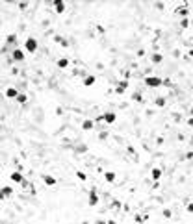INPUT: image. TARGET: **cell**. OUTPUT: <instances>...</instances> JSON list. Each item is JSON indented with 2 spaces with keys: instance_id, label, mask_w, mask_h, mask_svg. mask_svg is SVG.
Masks as SVG:
<instances>
[{
  "instance_id": "1",
  "label": "cell",
  "mask_w": 193,
  "mask_h": 224,
  "mask_svg": "<svg viewBox=\"0 0 193 224\" xmlns=\"http://www.w3.org/2000/svg\"><path fill=\"white\" fill-rule=\"evenodd\" d=\"M143 83H145V85H147V87H160V85H163V80L162 78H158V76H147V78H145L143 80Z\"/></svg>"
},
{
  "instance_id": "2",
  "label": "cell",
  "mask_w": 193,
  "mask_h": 224,
  "mask_svg": "<svg viewBox=\"0 0 193 224\" xmlns=\"http://www.w3.org/2000/svg\"><path fill=\"white\" fill-rule=\"evenodd\" d=\"M96 204H99V194H96V189L91 187L89 189V194H87V206L89 207H96Z\"/></svg>"
},
{
  "instance_id": "3",
  "label": "cell",
  "mask_w": 193,
  "mask_h": 224,
  "mask_svg": "<svg viewBox=\"0 0 193 224\" xmlns=\"http://www.w3.org/2000/svg\"><path fill=\"white\" fill-rule=\"evenodd\" d=\"M24 50L26 52H30V54H33L37 50V39H33V37H28L24 41Z\"/></svg>"
},
{
  "instance_id": "4",
  "label": "cell",
  "mask_w": 193,
  "mask_h": 224,
  "mask_svg": "<svg viewBox=\"0 0 193 224\" xmlns=\"http://www.w3.org/2000/svg\"><path fill=\"white\" fill-rule=\"evenodd\" d=\"M11 59L17 61V63L24 61V52H22V48H13V50H11Z\"/></svg>"
},
{
  "instance_id": "5",
  "label": "cell",
  "mask_w": 193,
  "mask_h": 224,
  "mask_svg": "<svg viewBox=\"0 0 193 224\" xmlns=\"http://www.w3.org/2000/svg\"><path fill=\"white\" fill-rule=\"evenodd\" d=\"M52 8H54V11H56V13H63L67 9V4L63 2V0H54V2H52Z\"/></svg>"
},
{
  "instance_id": "6",
  "label": "cell",
  "mask_w": 193,
  "mask_h": 224,
  "mask_svg": "<svg viewBox=\"0 0 193 224\" xmlns=\"http://www.w3.org/2000/svg\"><path fill=\"white\" fill-rule=\"evenodd\" d=\"M100 117H102V121H104L106 124H113V122L117 121V115L112 113V111H106V113H102Z\"/></svg>"
},
{
  "instance_id": "7",
  "label": "cell",
  "mask_w": 193,
  "mask_h": 224,
  "mask_svg": "<svg viewBox=\"0 0 193 224\" xmlns=\"http://www.w3.org/2000/svg\"><path fill=\"white\" fill-rule=\"evenodd\" d=\"M41 178H43L45 185H48V187H54V185L58 184V180L54 178V176H50V174H43V176H41Z\"/></svg>"
},
{
  "instance_id": "8",
  "label": "cell",
  "mask_w": 193,
  "mask_h": 224,
  "mask_svg": "<svg viewBox=\"0 0 193 224\" xmlns=\"http://www.w3.org/2000/svg\"><path fill=\"white\" fill-rule=\"evenodd\" d=\"M11 181H13V184H20V185H22V181H24V176H22V172H11Z\"/></svg>"
},
{
  "instance_id": "9",
  "label": "cell",
  "mask_w": 193,
  "mask_h": 224,
  "mask_svg": "<svg viewBox=\"0 0 193 224\" xmlns=\"http://www.w3.org/2000/svg\"><path fill=\"white\" fill-rule=\"evenodd\" d=\"M95 82H96V78H95L93 74H89V76H86V78L82 80V85H84V87H91Z\"/></svg>"
},
{
  "instance_id": "10",
  "label": "cell",
  "mask_w": 193,
  "mask_h": 224,
  "mask_svg": "<svg viewBox=\"0 0 193 224\" xmlns=\"http://www.w3.org/2000/svg\"><path fill=\"white\" fill-rule=\"evenodd\" d=\"M95 128V121H91V119H86L84 122H82V130H86V132H91Z\"/></svg>"
},
{
  "instance_id": "11",
  "label": "cell",
  "mask_w": 193,
  "mask_h": 224,
  "mask_svg": "<svg viewBox=\"0 0 193 224\" xmlns=\"http://www.w3.org/2000/svg\"><path fill=\"white\" fill-rule=\"evenodd\" d=\"M150 178H152L154 181H158L162 178V169H160V167H154V169L150 171Z\"/></svg>"
},
{
  "instance_id": "12",
  "label": "cell",
  "mask_w": 193,
  "mask_h": 224,
  "mask_svg": "<svg viewBox=\"0 0 193 224\" xmlns=\"http://www.w3.org/2000/svg\"><path fill=\"white\" fill-rule=\"evenodd\" d=\"M6 96H8V98H17V96H19V91L15 87H8V89H6Z\"/></svg>"
},
{
  "instance_id": "13",
  "label": "cell",
  "mask_w": 193,
  "mask_h": 224,
  "mask_svg": "<svg viewBox=\"0 0 193 224\" xmlns=\"http://www.w3.org/2000/svg\"><path fill=\"white\" fill-rule=\"evenodd\" d=\"M115 172H112V171H108V172H104V180L108 181V184H113V181H115Z\"/></svg>"
},
{
  "instance_id": "14",
  "label": "cell",
  "mask_w": 193,
  "mask_h": 224,
  "mask_svg": "<svg viewBox=\"0 0 193 224\" xmlns=\"http://www.w3.org/2000/svg\"><path fill=\"white\" fill-rule=\"evenodd\" d=\"M176 13H178L180 17H186V19H188V15H189V9H188V6H180V8L176 9Z\"/></svg>"
},
{
  "instance_id": "15",
  "label": "cell",
  "mask_w": 193,
  "mask_h": 224,
  "mask_svg": "<svg viewBox=\"0 0 193 224\" xmlns=\"http://www.w3.org/2000/svg\"><path fill=\"white\" fill-rule=\"evenodd\" d=\"M15 43H17V35H15V33H9V35L6 37V45H8V46H13Z\"/></svg>"
},
{
  "instance_id": "16",
  "label": "cell",
  "mask_w": 193,
  "mask_h": 224,
  "mask_svg": "<svg viewBox=\"0 0 193 224\" xmlns=\"http://www.w3.org/2000/svg\"><path fill=\"white\" fill-rule=\"evenodd\" d=\"M0 191H2V194H4L6 198H9L11 194H13V187H8V185H6V187H0Z\"/></svg>"
},
{
  "instance_id": "17",
  "label": "cell",
  "mask_w": 193,
  "mask_h": 224,
  "mask_svg": "<svg viewBox=\"0 0 193 224\" xmlns=\"http://www.w3.org/2000/svg\"><path fill=\"white\" fill-rule=\"evenodd\" d=\"M58 67H59V69H67V67H69V59H67V58H59V59H58Z\"/></svg>"
},
{
  "instance_id": "18",
  "label": "cell",
  "mask_w": 193,
  "mask_h": 224,
  "mask_svg": "<svg viewBox=\"0 0 193 224\" xmlns=\"http://www.w3.org/2000/svg\"><path fill=\"white\" fill-rule=\"evenodd\" d=\"M19 104H26V102H28V96H26L24 93H19V96H17V98H15Z\"/></svg>"
},
{
  "instance_id": "19",
  "label": "cell",
  "mask_w": 193,
  "mask_h": 224,
  "mask_svg": "<svg viewBox=\"0 0 193 224\" xmlns=\"http://www.w3.org/2000/svg\"><path fill=\"white\" fill-rule=\"evenodd\" d=\"M54 41H56V43H59L61 46H69V43H67V41H65L63 37H59V35H56V37H54Z\"/></svg>"
},
{
  "instance_id": "20",
  "label": "cell",
  "mask_w": 193,
  "mask_h": 224,
  "mask_svg": "<svg viewBox=\"0 0 193 224\" xmlns=\"http://www.w3.org/2000/svg\"><path fill=\"white\" fill-rule=\"evenodd\" d=\"M150 59H152V63H162L163 56L162 54H152V58H150Z\"/></svg>"
},
{
  "instance_id": "21",
  "label": "cell",
  "mask_w": 193,
  "mask_h": 224,
  "mask_svg": "<svg viewBox=\"0 0 193 224\" xmlns=\"http://www.w3.org/2000/svg\"><path fill=\"white\" fill-rule=\"evenodd\" d=\"M76 178H78V180H82V181H86V180H87V176H86V174L82 172V171H78V172H76Z\"/></svg>"
},
{
  "instance_id": "22",
  "label": "cell",
  "mask_w": 193,
  "mask_h": 224,
  "mask_svg": "<svg viewBox=\"0 0 193 224\" xmlns=\"http://www.w3.org/2000/svg\"><path fill=\"white\" fill-rule=\"evenodd\" d=\"M117 87H121V89H125V91H126V87H128V82H126V80H121Z\"/></svg>"
},
{
  "instance_id": "23",
  "label": "cell",
  "mask_w": 193,
  "mask_h": 224,
  "mask_svg": "<svg viewBox=\"0 0 193 224\" xmlns=\"http://www.w3.org/2000/svg\"><path fill=\"white\" fill-rule=\"evenodd\" d=\"M156 106H158V108H163V106H165V98H162V96H160V98L156 100Z\"/></svg>"
},
{
  "instance_id": "24",
  "label": "cell",
  "mask_w": 193,
  "mask_h": 224,
  "mask_svg": "<svg viewBox=\"0 0 193 224\" xmlns=\"http://www.w3.org/2000/svg\"><path fill=\"white\" fill-rule=\"evenodd\" d=\"M132 100H134V102H141V95H139V93H134V95H132Z\"/></svg>"
},
{
  "instance_id": "25",
  "label": "cell",
  "mask_w": 193,
  "mask_h": 224,
  "mask_svg": "<svg viewBox=\"0 0 193 224\" xmlns=\"http://www.w3.org/2000/svg\"><path fill=\"white\" fill-rule=\"evenodd\" d=\"M180 24H182V28H188V26H189V20H188V19H182Z\"/></svg>"
},
{
  "instance_id": "26",
  "label": "cell",
  "mask_w": 193,
  "mask_h": 224,
  "mask_svg": "<svg viewBox=\"0 0 193 224\" xmlns=\"http://www.w3.org/2000/svg\"><path fill=\"white\" fill-rule=\"evenodd\" d=\"M163 217H165V219H169V217H171V209H163Z\"/></svg>"
},
{
  "instance_id": "27",
  "label": "cell",
  "mask_w": 193,
  "mask_h": 224,
  "mask_svg": "<svg viewBox=\"0 0 193 224\" xmlns=\"http://www.w3.org/2000/svg\"><path fill=\"white\" fill-rule=\"evenodd\" d=\"M115 93H117V95H125V89H121V87H115Z\"/></svg>"
},
{
  "instance_id": "28",
  "label": "cell",
  "mask_w": 193,
  "mask_h": 224,
  "mask_svg": "<svg viewBox=\"0 0 193 224\" xmlns=\"http://www.w3.org/2000/svg\"><path fill=\"white\" fill-rule=\"evenodd\" d=\"M86 150H87V146H84V145L78 146V152H86Z\"/></svg>"
},
{
  "instance_id": "29",
  "label": "cell",
  "mask_w": 193,
  "mask_h": 224,
  "mask_svg": "<svg viewBox=\"0 0 193 224\" xmlns=\"http://www.w3.org/2000/svg\"><path fill=\"white\" fill-rule=\"evenodd\" d=\"M188 211H189V213H193V204H188Z\"/></svg>"
},
{
  "instance_id": "30",
  "label": "cell",
  "mask_w": 193,
  "mask_h": 224,
  "mask_svg": "<svg viewBox=\"0 0 193 224\" xmlns=\"http://www.w3.org/2000/svg\"><path fill=\"white\" fill-rule=\"evenodd\" d=\"M4 198H6V197H4V194H2V191H0V202H2Z\"/></svg>"
},
{
  "instance_id": "31",
  "label": "cell",
  "mask_w": 193,
  "mask_h": 224,
  "mask_svg": "<svg viewBox=\"0 0 193 224\" xmlns=\"http://www.w3.org/2000/svg\"><path fill=\"white\" fill-rule=\"evenodd\" d=\"M106 224H117V222H115V220H108Z\"/></svg>"
},
{
  "instance_id": "32",
  "label": "cell",
  "mask_w": 193,
  "mask_h": 224,
  "mask_svg": "<svg viewBox=\"0 0 193 224\" xmlns=\"http://www.w3.org/2000/svg\"><path fill=\"white\" fill-rule=\"evenodd\" d=\"M95 224H106V222L104 220H99V222H95Z\"/></svg>"
},
{
  "instance_id": "33",
  "label": "cell",
  "mask_w": 193,
  "mask_h": 224,
  "mask_svg": "<svg viewBox=\"0 0 193 224\" xmlns=\"http://www.w3.org/2000/svg\"><path fill=\"white\" fill-rule=\"evenodd\" d=\"M189 113H191V117H193V108H191V109H189Z\"/></svg>"
},
{
  "instance_id": "34",
  "label": "cell",
  "mask_w": 193,
  "mask_h": 224,
  "mask_svg": "<svg viewBox=\"0 0 193 224\" xmlns=\"http://www.w3.org/2000/svg\"><path fill=\"white\" fill-rule=\"evenodd\" d=\"M80 224H87V222H80Z\"/></svg>"
}]
</instances>
